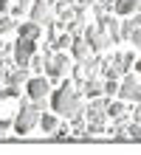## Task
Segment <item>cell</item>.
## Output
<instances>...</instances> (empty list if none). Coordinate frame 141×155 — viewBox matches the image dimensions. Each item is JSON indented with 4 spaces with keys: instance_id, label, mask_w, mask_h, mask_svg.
<instances>
[{
    "instance_id": "6da1fadb",
    "label": "cell",
    "mask_w": 141,
    "mask_h": 155,
    "mask_svg": "<svg viewBox=\"0 0 141 155\" xmlns=\"http://www.w3.org/2000/svg\"><path fill=\"white\" fill-rule=\"evenodd\" d=\"M51 110L59 113L65 121H71V118H76V116L85 113L82 93H79V87L73 85V79H65L62 85L51 93Z\"/></svg>"
},
{
    "instance_id": "7a4b0ae2",
    "label": "cell",
    "mask_w": 141,
    "mask_h": 155,
    "mask_svg": "<svg viewBox=\"0 0 141 155\" xmlns=\"http://www.w3.org/2000/svg\"><path fill=\"white\" fill-rule=\"evenodd\" d=\"M40 110H37L34 104H28V102H23L20 99V113L14 116V133H20V135H25V133H31L37 124H40Z\"/></svg>"
},
{
    "instance_id": "3957f363",
    "label": "cell",
    "mask_w": 141,
    "mask_h": 155,
    "mask_svg": "<svg viewBox=\"0 0 141 155\" xmlns=\"http://www.w3.org/2000/svg\"><path fill=\"white\" fill-rule=\"evenodd\" d=\"M119 99L121 102H133V104L141 102V76L136 74V71H130V74L121 76V82H119Z\"/></svg>"
},
{
    "instance_id": "277c9868",
    "label": "cell",
    "mask_w": 141,
    "mask_h": 155,
    "mask_svg": "<svg viewBox=\"0 0 141 155\" xmlns=\"http://www.w3.org/2000/svg\"><path fill=\"white\" fill-rule=\"evenodd\" d=\"M82 37H85V42L90 45V54H96V57H99V54H105L110 45H113L110 37L102 28H96V25H85V34H82Z\"/></svg>"
},
{
    "instance_id": "5b68a950",
    "label": "cell",
    "mask_w": 141,
    "mask_h": 155,
    "mask_svg": "<svg viewBox=\"0 0 141 155\" xmlns=\"http://www.w3.org/2000/svg\"><path fill=\"white\" fill-rule=\"evenodd\" d=\"M68 71H71V57L68 54H62V51L51 54L48 65H45V76H48L51 82H56V79H62L65 74H68Z\"/></svg>"
},
{
    "instance_id": "8992f818",
    "label": "cell",
    "mask_w": 141,
    "mask_h": 155,
    "mask_svg": "<svg viewBox=\"0 0 141 155\" xmlns=\"http://www.w3.org/2000/svg\"><path fill=\"white\" fill-rule=\"evenodd\" d=\"M34 54H37V42H31V40H17L12 45V59H14L17 68H28Z\"/></svg>"
},
{
    "instance_id": "52a82bcc",
    "label": "cell",
    "mask_w": 141,
    "mask_h": 155,
    "mask_svg": "<svg viewBox=\"0 0 141 155\" xmlns=\"http://www.w3.org/2000/svg\"><path fill=\"white\" fill-rule=\"evenodd\" d=\"M25 93L31 102H40V99H48L51 93V79L48 76H31L25 82Z\"/></svg>"
},
{
    "instance_id": "ba28073f",
    "label": "cell",
    "mask_w": 141,
    "mask_h": 155,
    "mask_svg": "<svg viewBox=\"0 0 141 155\" xmlns=\"http://www.w3.org/2000/svg\"><path fill=\"white\" fill-rule=\"evenodd\" d=\"M31 20L37 25H51L56 17L51 12V0H34L31 3Z\"/></svg>"
},
{
    "instance_id": "9c48e42d",
    "label": "cell",
    "mask_w": 141,
    "mask_h": 155,
    "mask_svg": "<svg viewBox=\"0 0 141 155\" xmlns=\"http://www.w3.org/2000/svg\"><path fill=\"white\" fill-rule=\"evenodd\" d=\"M105 102H107V99H102V96L88 102V107H85V118H88V124H105V121H107Z\"/></svg>"
},
{
    "instance_id": "30bf717a",
    "label": "cell",
    "mask_w": 141,
    "mask_h": 155,
    "mask_svg": "<svg viewBox=\"0 0 141 155\" xmlns=\"http://www.w3.org/2000/svg\"><path fill=\"white\" fill-rule=\"evenodd\" d=\"M40 37H42V25H37L34 20L17 23V40H31V42H37Z\"/></svg>"
},
{
    "instance_id": "8fae6325",
    "label": "cell",
    "mask_w": 141,
    "mask_h": 155,
    "mask_svg": "<svg viewBox=\"0 0 141 155\" xmlns=\"http://www.w3.org/2000/svg\"><path fill=\"white\" fill-rule=\"evenodd\" d=\"M76 87H79V93H82V96H88V99H99V96H102V90H105V79H99V76H96V79H85L82 85H76Z\"/></svg>"
},
{
    "instance_id": "7c38bea8",
    "label": "cell",
    "mask_w": 141,
    "mask_h": 155,
    "mask_svg": "<svg viewBox=\"0 0 141 155\" xmlns=\"http://www.w3.org/2000/svg\"><path fill=\"white\" fill-rule=\"evenodd\" d=\"M28 79H31V76H28V68H14V71H8V74H6V82H3V85H8V87H25Z\"/></svg>"
},
{
    "instance_id": "4fadbf2b",
    "label": "cell",
    "mask_w": 141,
    "mask_h": 155,
    "mask_svg": "<svg viewBox=\"0 0 141 155\" xmlns=\"http://www.w3.org/2000/svg\"><path fill=\"white\" fill-rule=\"evenodd\" d=\"M141 8V0H113V12L121 17H130Z\"/></svg>"
},
{
    "instance_id": "5bb4252c",
    "label": "cell",
    "mask_w": 141,
    "mask_h": 155,
    "mask_svg": "<svg viewBox=\"0 0 141 155\" xmlns=\"http://www.w3.org/2000/svg\"><path fill=\"white\" fill-rule=\"evenodd\" d=\"M71 54H73V59H76V62H82V59L90 57V45L85 42V37H73V42H71Z\"/></svg>"
},
{
    "instance_id": "9a60e30c",
    "label": "cell",
    "mask_w": 141,
    "mask_h": 155,
    "mask_svg": "<svg viewBox=\"0 0 141 155\" xmlns=\"http://www.w3.org/2000/svg\"><path fill=\"white\" fill-rule=\"evenodd\" d=\"M105 113H107V118H113V121H116L119 116L127 113V107H124V102H121V99H107V102H105Z\"/></svg>"
},
{
    "instance_id": "2e32d148",
    "label": "cell",
    "mask_w": 141,
    "mask_h": 155,
    "mask_svg": "<svg viewBox=\"0 0 141 155\" xmlns=\"http://www.w3.org/2000/svg\"><path fill=\"white\" fill-rule=\"evenodd\" d=\"M107 37H110V42H121V20H116V17H110L107 20Z\"/></svg>"
},
{
    "instance_id": "e0dca14e",
    "label": "cell",
    "mask_w": 141,
    "mask_h": 155,
    "mask_svg": "<svg viewBox=\"0 0 141 155\" xmlns=\"http://www.w3.org/2000/svg\"><path fill=\"white\" fill-rule=\"evenodd\" d=\"M85 127H88V118H85V113H82V116H76V118H71L73 138H85Z\"/></svg>"
},
{
    "instance_id": "ac0fdd59",
    "label": "cell",
    "mask_w": 141,
    "mask_h": 155,
    "mask_svg": "<svg viewBox=\"0 0 141 155\" xmlns=\"http://www.w3.org/2000/svg\"><path fill=\"white\" fill-rule=\"evenodd\" d=\"M40 127H42V133H54L56 127H59V121H56L54 113H42L40 116Z\"/></svg>"
},
{
    "instance_id": "d6986e66",
    "label": "cell",
    "mask_w": 141,
    "mask_h": 155,
    "mask_svg": "<svg viewBox=\"0 0 141 155\" xmlns=\"http://www.w3.org/2000/svg\"><path fill=\"white\" fill-rule=\"evenodd\" d=\"M12 31H17V20L8 17V14H3L0 17V37H3V34H12Z\"/></svg>"
},
{
    "instance_id": "ffe728a7",
    "label": "cell",
    "mask_w": 141,
    "mask_h": 155,
    "mask_svg": "<svg viewBox=\"0 0 141 155\" xmlns=\"http://www.w3.org/2000/svg\"><path fill=\"white\" fill-rule=\"evenodd\" d=\"M71 42H73V37H71L68 31H62V34H56V40H54V45H51V48L65 51V48H71Z\"/></svg>"
},
{
    "instance_id": "44dd1931",
    "label": "cell",
    "mask_w": 141,
    "mask_h": 155,
    "mask_svg": "<svg viewBox=\"0 0 141 155\" xmlns=\"http://www.w3.org/2000/svg\"><path fill=\"white\" fill-rule=\"evenodd\" d=\"M105 99H116L119 96V82L116 79H105V90H102Z\"/></svg>"
},
{
    "instance_id": "7402d4cb",
    "label": "cell",
    "mask_w": 141,
    "mask_h": 155,
    "mask_svg": "<svg viewBox=\"0 0 141 155\" xmlns=\"http://www.w3.org/2000/svg\"><path fill=\"white\" fill-rule=\"evenodd\" d=\"M102 133H105V124H88L85 127V138H96Z\"/></svg>"
},
{
    "instance_id": "603a6c76",
    "label": "cell",
    "mask_w": 141,
    "mask_h": 155,
    "mask_svg": "<svg viewBox=\"0 0 141 155\" xmlns=\"http://www.w3.org/2000/svg\"><path fill=\"white\" fill-rule=\"evenodd\" d=\"M124 133H127V138H136V141H141V124H136V121H130Z\"/></svg>"
},
{
    "instance_id": "cb8c5ba5",
    "label": "cell",
    "mask_w": 141,
    "mask_h": 155,
    "mask_svg": "<svg viewBox=\"0 0 141 155\" xmlns=\"http://www.w3.org/2000/svg\"><path fill=\"white\" fill-rule=\"evenodd\" d=\"M121 62H124V71L130 74V68L136 65V54L133 51H121Z\"/></svg>"
},
{
    "instance_id": "d4e9b609",
    "label": "cell",
    "mask_w": 141,
    "mask_h": 155,
    "mask_svg": "<svg viewBox=\"0 0 141 155\" xmlns=\"http://www.w3.org/2000/svg\"><path fill=\"white\" fill-rule=\"evenodd\" d=\"M68 135H71V124H68V121H62V124L54 130V138H68Z\"/></svg>"
},
{
    "instance_id": "484cf974",
    "label": "cell",
    "mask_w": 141,
    "mask_h": 155,
    "mask_svg": "<svg viewBox=\"0 0 141 155\" xmlns=\"http://www.w3.org/2000/svg\"><path fill=\"white\" fill-rule=\"evenodd\" d=\"M130 118H133L136 124H141V102H138V104H133V110H130Z\"/></svg>"
},
{
    "instance_id": "4316f807",
    "label": "cell",
    "mask_w": 141,
    "mask_h": 155,
    "mask_svg": "<svg viewBox=\"0 0 141 155\" xmlns=\"http://www.w3.org/2000/svg\"><path fill=\"white\" fill-rule=\"evenodd\" d=\"M12 127H14V118H0V133L12 130Z\"/></svg>"
},
{
    "instance_id": "83f0119b",
    "label": "cell",
    "mask_w": 141,
    "mask_h": 155,
    "mask_svg": "<svg viewBox=\"0 0 141 155\" xmlns=\"http://www.w3.org/2000/svg\"><path fill=\"white\" fill-rule=\"evenodd\" d=\"M130 42H133V48H138V51H141V28H138V31H133Z\"/></svg>"
},
{
    "instance_id": "f1b7e54d",
    "label": "cell",
    "mask_w": 141,
    "mask_h": 155,
    "mask_svg": "<svg viewBox=\"0 0 141 155\" xmlns=\"http://www.w3.org/2000/svg\"><path fill=\"white\" fill-rule=\"evenodd\" d=\"M8 8H12V0H0V12L8 14Z\"/></svg>"
},
{
    "instance_id": "f546056e",
    "label": "cell",
    "mask_w": 141,
    "mask_h": 155,
    "mask_svg": "<svg viewBox=\"0 0 141 155\" xmlns=\"http://www.w3.org/2000/svg\"><path fill=\"white\" fill-rule=\"evenodd\" d=\"M31 3H34V0H14V6H20V8H23V12H25V8H28V6H31Z\"/></svg>"
},
{
    "instance_id": "4dcf8cb0",
    "label": "cell",
    "mask_w": 141,
    "mask_h": 155,
    "mask_svg": "<svg viewBox=\"0 0 141 155\" xmlns=\"http://www.w3.org/2000/svg\"><path fill=\"white\" fill-rule=\"evenodd\" d=\"M133 71H136V74L141 76V59H136V65H133Z\"/></svg>"
},
{
    "instance_id": "1f68e13d",
    "label": "cell",
    "mask_w": 141,
    "mask_h": 155,
    "mask_svg": "<svg viewBox=\"0 0 141 155\" xmlns=\"http://www.w3.org/2000/svg\"><path fill=\"white\" fill-rule=\"evenodd\" d=\"M6 74H8V71H6V68H0V85L6 82Z\"/></svg>"
},
{
    "instance_id": "d6a6232c",
    "label": "cell",
    "mask_w": 141,
    "mask_h": 155,
    "mask_svg": "<svg viewBox=\"0 0 141 155\" xmlns=\"http://www.w3.org/2000/svg\"><path fill=\"white\" fill-rule=\"evenodd\" d=\"M65 3H73V0H65Z\"/></svg>"
},
{
    "instance_id": "836d02e7",
    "label": "cell",
    "mask_w": 141,
    "mask_h": 155,
    "mask_svg": "<svg viewBox=\"0 0 141 155\" xmlns=\"http://www.w3.org/2000/svg\"><path fill=\"white\" fill-rule=\"evenodd\" d=\"M0 48H3V45H0Z\"/></svg>"
},
{
    "instance_id": "e575fe53",
    "label": "cell",
    "mask_w": 141,
    "mask_h": 155,
    "mask_svg": "<svg viewBox=\"0 0 141 155\" xmlns=\"http://www.w3.org/2000/svg\"><path fill=\"white\" fill-rule=\"evenodd\" d=\"M51 3H54V0H51Z\"/></svg>"
}]
</instances>
